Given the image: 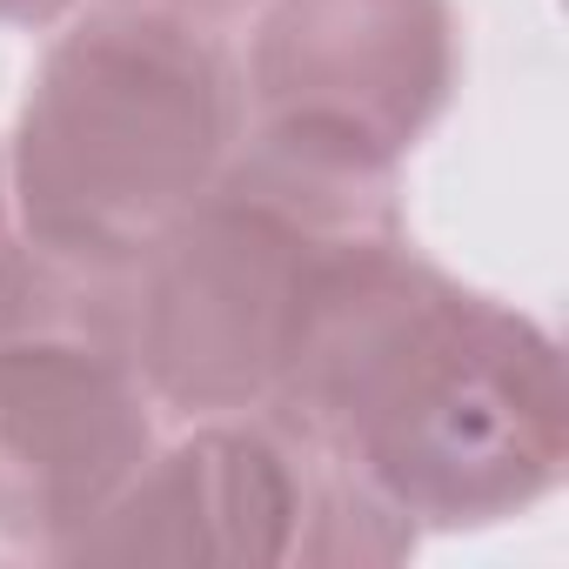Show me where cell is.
Listing matches in <instances>:
<instances>
[{
  "label": "cell",
  "instance_id": "1",
  "mask_svg": "<svg viewBox=\"0 0 569 569\" xmlns=\"http://www.w3.org/2000/svg\"><path fill=\"white\" fill-rule=\"evenodd\" d=\"M409 529H496L562 489L569 382L556 336L409 241L382 248L316 322L281 396Z\"/></svg>",
  "mask_w": 569,
  "mask_h": 569
},
{
  "label": "cell",
  "instance_id": "2",
  "mask_svg": "<svg viewBox=\"0 0 569 569\" xmlns=\"http://www.w3.org/2000/svg\"><path fill=\"white\" fill-rule=\"evenodd\" d=\"M28 74L8 221L48 261L128 274L241 148V28L154 0H74Z\"/></svg>",
  "mask_w": 569,
  "mask_h": 569
},
{
  "label": "cell",
  "instance_id": "3",
  "mask_svg": "<svg viewBox=\"0 0 569 569\" xmlns=\"http://www.w3.org/2000/svg\"><path fill=\"white\" fill-rule=\"evenodd\" d=\"M409 241L402 181L234 148L208 194L121 274L128 336L161 416L268 409L329 302Z\"/></svg>",
  "mask_w": 569,
  "mask_h": 569
},
{
  "label": "cell",
  "instance_id": "4",
  "mask_svg": "<svg viewBox=\"0 0 569 569\" xmlns=\"http://www.w3.org/2000/svg\"><path fill=\"white\" fill-rule=\"evenodd\" d=\"M161 442L121 274L0 248V542L68 556Z\"/></svg>",
  "mask_w": 569,
  "mask_h": 569
},
{
  "label": "cell",
  "instance_id": "5",
  "mask_svg": "<svg viewBox=\"0 0 569 569\" xmlns=\"http://www.w3.org/2000/svg\"><path fill=\"white\" fill-rule=\"evenodd\" d=\"M422 529L382 509L309 429L274 409L194 416L61 562L389 569Z\"/></svg>",
  "mask_w": 569,
  "mask_h": 569
},
{
  "label": "cell",
  "instance_id": "6",
  "mask_svg": "<svg viewBox=\"0 0 569 569\" xmlns=\"http://www.w3.org/2000/svg\"><path fill=\"white\" fill-rule=\"evenodd\" d=\"M462 94L456 0H254L241 14V141L402 181Z\"/></svg>",
  "mask_w": 569,
  "mask_h": 569
},
{
  "label": "cell",
  "instance_id": "7",
  "mask_svg": "<svg viewBox=\"0 0 569 569\" xmlns=\"http://www.w3.org/2000/svg\"><path fill=\"white\" fill-rule=\"evenodd\" d=\"M61 14H74V0H0V28H28V34L54 28Z\"/></svg>",
  "mask_w": 569,
  "mask_h": 569
},
{
  "label": "cell",
  "instance_id": "8",
  "mask_svg": "<svg viewBox=\"0 0 569 569\" xmlns=\"http://www.w3.org/2000/svg\"><path fill=\"white\" fill-rule=\"evenodd\" d=\"M154 8H188V14H208V21H234L241 28V14L254 8V0H154Z\"/></svg>",
  "mask_w": 569,
  "mask_h": 569
},
{
  "label": "cell",
  "instance_id": "9",
  "mask_svg": "<svg viewBox=\"0 0 569 569\" xmlns=\"http://www.w3.org/2000/svg\"><path fill=\"white\" fill-rule=\"evenodd\" d=\"M8 234H14V221H8V174H0V248H8Z\"/></svg>",
  "mask_w": 569,
  "mask_h": 569
}]
</instances>
